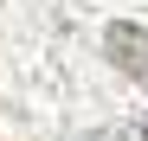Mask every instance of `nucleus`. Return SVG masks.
I'll use <instances>...</instances> for the list:
<instances>
[{
    "label": "nucleus",
    "instance_id": "1",
    "mask_svg": "<svg viewBox=\"0 0 148 141\" xmlns=\"http://www.w3.org/2000/svg\"><path fill=\"white\" fill-rule=\"evenodd\" d=\"M103 58L122 70V77H135V83H148V32L142 26H129V19H116V26L103 32Z\"/></svg>",
    "mask_w": 148,
    "mask_h": 141
}]
</instances>
